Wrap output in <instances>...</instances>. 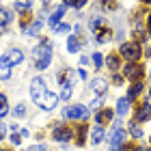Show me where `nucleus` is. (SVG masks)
I'll return each mask as SVG.
<instances>
[{"label":"nucleus","instance_id":"36","mask_svg":"<svg viewBox=\"0 0 151 151\" xmlns=\"http://www.w3.org/2000/svg\"><path fill=\"white\" fill-rule=\"evenodd\" d=\"M26 151H45V145H35V147H28Z\"/></svg>","mask_w":151,"mask_h":151},{"label":"nucleus","instance_id":"38","mask_svg":"<svg viewBox=\"0 0 151 151\" xmlns=\"http://www.w3.org/2000/svg\"><path fill=\"white\" fill-rule=\"evenodd\" d=\"M147 32H149V35H151V13H149V15H147Z\"/></svg>","mask_w":151,"mask_h":151},{"label":"nucleus","instance_id":"5","mask_svg":"<svg viewBox=\"0 0 151 151\" xmlns=\"http://www.w3.org/2000/svg\"><path fill=\"white\" fill-rule=\"evenodd\" d=\"M127 132L125 129H114L112 132V136H110V151H121L123 149V145H127Z\"/></svg>","mask_w":151,"mask_h":151},{"label":"nucleus","instance_id":"45","mask_svg":"<svg viewBox=\"0 0 151 151\" xmlns=\"http://www.w3.org/2000/svg\"><path fill=\"white\" fill-rule=\"evenodd\" d=\"M149 140H151V138H149Z\"/></svg>","mask_w":151,"mask_h":151},{"label":"nucleus","instance_id":"11","mask_svg":"<svg viewBox=\"0 0 151 151\" xmlns=\"http://www.w3.org/2000/svg\"><path fill=\"white\" fill-rule=\"evenodd\" d=\"M91 88H93V93L97 95V97H104V95H106V88H108V82H106L104 78H95L93 84H91Z\"/></svg>","mask_w":151,"mask_h":151},{"label":"nucleus","instance_id":"27","mask_svg":"<svg viewBox=\"0 0 151 151\" xmlns=\"http://www.w3.org/2000/svg\"><path fill=\"white\" fill-rule=\"evenodd\" d=\"M15 9L17 11H30V0H19V2H15Z\"/></svg>","mask_w":151,"mask_h":151},{"label":"nucleus","instance_id":"18","mask_svg":"<svg viewBox=\"0 0 151 151\" xmlns=\"http://www.w3.org/2000/svg\"><path fill=\"white\" fill-rule=\"evenodd\" d=\"M101 138H104V129H101L99 125L93 127V129H91V142H93V145H99Z\"/></svg>","mask_w":151,"mask_h":151},{"label":"nucleus","instance_id":"3","mask_svg":"<svg viewBox=\"0 0 151 151\" xmlns=\"http://www.w3.org/2000/svg\"><path fill=\"white\" fill-rule=\"evenodd\" d=\"M63 116H65V119H71V121H86V116H88V108H86V106H82V104H76V106L65 108Z\"/></svg>","mask_w":151,"mask_h":151},{"label":"nucleus","instance_id":"21","mask_svg":"<svg viewBox=\"0 0 151 151\" xmlns=\"http://www.w3.org/2000/svg\"><path fill=\"white\" fill-rule=\"evenodd\" d=\"M129 110V99L127 97H123V99H119V104H116V112H119L121 116H125V112Z\"/></svg>","mask_w":151,"mask_h":151},{"label":"nucleus","instance_id":"37","mask_svg":"<svg viewBox=\"0 0 151 151\" xmlns=\"http://www.w3.org/2000/svg\"><path fill=\"white\" fill-rule=\"evenodd\" d=\"M99 106H101V97H97V99H95L91 108H93V110H97V108H99Z\"/></svg>","mask_w":151,"mask_h":151},{"label":"nucleus","instance_id":"30","mask_svg":"<svg viewBox=\"0 0 151 151\" xmlns=\"http://www.w3.org/2000/svg\"><path fill=\"white\" fill-rule=\"evenodd\" d=\"M13 114H15V116H24V114H26L24 104H17V106H15V110H13Z\"/></svg>","mask_w":151,"mask_h":151},{"label":"nucleus","instance_id":"1","mask_svg":"<svg viewBox=\"0 0 151 151\" xmlns=\"http://www.w3.org/2000/svg\"><path fill=\"white\" fill-rule=\"evenodd\" d=\"M30 97L39 108H43V110H52V108L58 104V95L47 91L43 78H35L30 82Z\"/></svg>","mask_w":151,"mask_h":151},{"label":"nucleus","instance_id":"25","mask_svg":"<svg viewBox=\"0 0 151 151\" xmlns=\"http://www.w3.org/2000/svg\"><path fill=\"white\" fill-rule=\"evenodd\" d=\"M9 112V104H6V95L0 93V116H4Z\"/></svg>","mask_w":151,"mask_h":151},{"label":"nucleus","instance_id":"42","mask_svg":"<svg viewBox=\"0 0 151 151\" xmlns=\"http://www.w3.org/2000/svg\"><path fill=\"white\" fill-rule=\"evenodd\" d=\"M47 2H50V0H43V6H45V4H47Z\"/></svg>","mask_w":151,"mask_h":151},{"label":"nucleus","instance_id":"12","mask_svg":"<svg viewBox=\"0 0 151 151\" xmlns=\"http://www.w3.org/2000/svg\"><path fill=\"white\" fill-rule=\"evenodd\" d=\"M6 60H9V65H17V63H22L24 60V52L22 50H17V47H13V50L6 52Z\"/></svg>","mask_w":151,"mask_h":151},{"label":"nucleus","instance_id":"20","mask_svg":"<svg viewBox=\"0 0 151 151\" xmlns=\"http://www.w3.org/2000/svg\"><path fill=\"white\" fill-rule=\"evenodd\" d=\"M67 50H69L71 54H76L80 50V39L78 37H69V39H67Z\"/></svg>","mask_w":151,"mask_h":151},{"label":"nucleus","instance_id":"22","mask_svg":"<svg viewBox=\"0 0 151 151\" xmlns=\"http://www.w3.org/2000/svg\"><path fill=\"white\" fill-rule=\"evenodd\" d=\"M99 9H104V11H114V9H119V4H116L114 0H99Z\"/></svg>","mask_w":151,"mask_h":151},{"label":"nucleus","instance_id":"31","mask_svg":"<svg viewBox=\"0 0 151 151\" xmlns=\"http://www.w3.org/2000/svg\"><path fill=\"white\" fill-rule=\"evenodd\" d=\"M101 63H104V58H101V54H97V52H95V54H93V65H95V67H97V69H99V67H101Z\"/></svg>","mask_w":151,"mask_h":151},{"label":"nucleus","instance_id":"19","mask_svg":"<svg viewBox=\"0 0 151 151\" xmlns=\"http://www.w3.org/2000/svg\"><path fill=\"white\" fill-rule=\"evenodd\" d=\"M41 26H43V22H41V19H35V22H32V24H30L24 32H26V35H30V37H35L37 32L41 30Z\"/></svg>","mask_w":151,"mask_h":151},{"label":"nucleus","instance_id":"44","mask_svg":"<svg viewBox=\"0 0 151 151\" xmlns=\"http://www.w3.org/2000/svg\"><path fill=\"white\" fill-rule=\"evenodd\" d=\"M149 95H151V91H149Z\"/></svg>","mask_w":151,"mask_h":151},{"label":"nucleus","instance_id":"28","mask_svg":"<svg viewBox=\"0 0 151 151\" xmlns=\"http://www.w3.org/2000/svg\"><path fill=\"white\" fill-rule=\"evenodd\" d=\"M65 2L69 4V6H73V9H82V6H84L88 0H65Z\"/></svg>","mask_w":151,"mask_h":151},{"label":"nucleus","instance_id":"14","mask_svg":"<svg viewBox=\"0 0 151 151\" xmlns=\"http://www.w3.org/2000/svg\"><path fill=\"white\" fill-rule=\"evenodd\" d=\"M50 60H52V50L50 52H45V54H41V56L37 58V69L39 71H43L47 65H50Z\"/></svg>","mask_w":151,"mask_h":151},{"label":"nucleus","instance_id":"7","mask_svg":"<svg viewBox=\"0 0 151 151\" xmlns=\"http://www.w3.org/2000/svg\"><path fill=\"white\" fill-rule=\"evenodd\" d=\"M151 119V104L149 101H140L138 106H136V114H134V121L136 123H145Z\"/></svg>","mask_w":151,"mask_h":151},{"label":"nucleus","instance_id":"13","mask_svg":"<svg viewBox=\"0 0 151 151\" xmlns=\"http://www.w3.org/2000/svg\"><path fill=\"white\" fill-rule=\"evenodd\" d=\"M65 9H67V6L63 4V6H58V9H56V11H54L52 15H50V19H47V22H50V26H52V28H56V26H58V22H60V17L65 15Z\"/></svg>","mask_w":151,"mask_h":151},{"label":"nucleus","instance_id":"8","mask_svg":"<svg viewBox=\"0 0 151 151\" xmlns=\"http://www.w3.org/2000/svg\"><path fill=\"white\" fill-rule=\"evenodd\" d=\"M110 121H112V110H110V108H104V110H99L97 114H95V123H97L99 127L108 125Z\"/></svg>","mask_w":151,"mask_h":151},{"label":"nucleus","instance_id":"43","mask_svg":"<svg viewBox=\"0 0 151 151\" xmlns=\"http://www.w3.org/2000/svg\"><path fill=\"white\" fill-rule=\"evenodd\" d=\"M145 151H151V147H149V149H145Z\"/></svg>","mask_w":151,"mask_h":151},{"label":"nucleus","instance_id":"33","mask_svg":"<svg viewBox=\"0 0 151 151\" xmlns=\"http://www.w3.org/2000/svg\"><path fill=\"white\" fill-rule=\"evenodd\" d=\"M121 151H142L138 145H123V149Z\"/></svg>","mask_w":151,"mask_h":151},{"label":"nucleus","instance_id":"9","mask_svg":"<svg viewBox=\"0 0 151 151\" xmlns=\"http://www.w3.org/2000/svg\"><path fill=\"white\" fill-rule=\"evenodd\" d=\"M88 132H91V129H88V125H86V123H80V125H78V129H76V145H78V147H82V145H84V142H86V134Z\"/></svg>","mask_w":151,"mask_h":151},{"label":"nucleus","instance_id":"26","mask_svg":"<svg viewBox=\"0 0 151 151\" xmlns=\"http://www.w3.org/2000/svg\"><path fill=\"white\" fill-rule=\"evenodd\" d=\"M71 97V82H65L63 91H60V99H69Z\"/></svg>","mask_w":151,"mask_h":151},{"label":"nucleus","instance_id":"35","mask_svg":"<svg viewBox=\"0 0 151 151\" xmlns=\"http://www.w3.org/2000/svg\"><path fill=\"white\" fill-rule=\"evenodd\" d=\"M56 30H58V32H69V24H58Z\"/></svg>","mask_w":151,"mask_h":151},{"label":"nucleus","instance_id":"10","mask_svg":"<svg viewBox=\"0 0 151 151\" xmlns=\"http://www.w3.org/2000/svg\"><path fill=\"white\" fill-rule=\"evenodd\" d=\"M95 39L99 41V43H106V41H110L112 39V30L108 28L106 24H101L97 30H95Z\"/></svg>","mask_w":151,"mask_h":151},{"label":"nucleus","instance_id":"16","mask_svg":"<svg viewBox=\"0 0 151 151\" xmlns=\"http://www.w3.org/2000/svg\"><path fill=\"white\" fill-rule=\"evenodd\" d=\"M106 65L110 67L112 71L119 69V65H121V58H119V54H108V58H106Z\"/></svg>","mask_w":151,"mask_h":151},{"label":"nucleus","instance_id":"23","mask_svg":"<svg viewBox=\"0 0 151 151\" xmlns=\"http://www.w3.org/2000/svg\"><path fill=\"white\" fill-rule=\"evenodd\" d=\"M9 22H11V13L4 11V9H0V28H6Z\"/></svg>","mask_w":151,"mask_h":151},{"label":"nucleus","instance_id":"40","mask_svg":"<svg viewBox=\"0 0 151 151\" xmlns=\"http://www.w3.org/2000/svg\"><path fill=\"white\" fill-rule=\"evenodd\" d=\"M142 2H145V4H151V0H142Z\"/></svg>","mask_w":151,"mask_h":151},{"label":"nucleus","instance_id":"15","mask_svg":"<svg viewBox=\"0 0 151 151\" xmlns=\"http://www.w3.org/2000/svg\"><path fill=\"white\" fill-rule=\"evenodd\" d=\"M9 76H11V65H9V60H6L4 56L2 58H0V78H9Z\"/></svg>","mask_w":151,"mask_h":151},{"label":"nucleus","instance_id":"32","mask_svg":"<svg viewBox=\"0 0 151 151\" xmlns=\"http://www.w3.org/2000/svg\"><path fill=\"white\" fill-rule=\"evenodd\" d=\"M101 24H104V22H101V19H97V17H91V22H88V26H91L93 30H97Z\"/></svg>","mask_w":151,"mask_h":151},{"label":"nucleus","instance_id":"29","mask_svg":"<svg viewBox=\"0 0 151 151\" xmlns=\"http://www.w3.org/2000/svg\"><path fill=\"white\" fill-rule=\"evenodd\" d=\"M129 132H132V136H134V138H140V136H142L140 127L136 125V121H134V123H129Z\"/></svg>","mask_w":151,"mask_h":151},{"label":"nucleus","instance_id":"34","mask_svg":"<svg viewBox=\"0 0 151 151\" xmlns=\"http://www.w3.org/2000/svg\"><path fill=\"white\" fill-rule=\"evenodd\" d=\"M11 142H13V145H19V142H22V134H13L11 136Z\"/></svg>","mask_w":151,"mask_h":151},{"label":"nucleus","instance_id":"6","mask_svg":"<svg viewBox=\"0 0 151 151\" xmlns=\"http://www.w3.org/2000/svg\"><path fill=\"white\" fill-rule=\"evenodd\" d=\"M52 136H54V140H56V142H67V140L73 138V129L69 125H56V127H54V132H52Z\"/></svg>","mask_w":151,"mask_h":151},{"label":"nucleus","instance_id":"41","mask_svg":"<svg viewBox=\"0 0 151 151\" xmlns=\"http://www.w3.org/2000/svg\"><path fill=\"white\" fill-rule=\"evenodd\" d=\"M0 151H11V149H4V147H0Z\"/></svg>","mask_w":151,"mask_h":151},{"label":"nucleus","instance_id":"4","mask_svg":"<svg viewBox=\"0 0 151 151\" xmlns=\"http://www.w3.org/2000/svg\"><path fill=\"white\" fill-rule=\"evenodd\" d=\"M123 76H125L127 80H132V82H140L142 76H145V67L138 65V63H127L125 69H123Z\"/></svg>","mask_w":151,"mask_h":151},{"label":"nucleus","instance_id":"39","mask_svg":"<svg viewBox=\"0 0 151 151\" xmlns=\"http://www.w3.org/2000/svg\"><path fill=\"white\" fill-rule=\"evenodd\" d=\"M2 132H4V127H2V125H0V140H2Z\"/></svg>","mask_w":151,"mask_h":151},{"label":"nucleus","instance_id":"17","mask_svg":"<svg viewBox=\"0 0 151 151\" xmlns=\"http://www.w3.org/2000/svg\"><path fill=\"white\" fill-rule=\"evenodd\" d=\"M140 91H142V82H134V84H132V88L127 91V99H129V101H132V99H136V97L140 95Z\"/></svg>","mask_w":151,"mask_h":151},{"label":"nucleus","instance_id":"24","mask_svg":"<svg viewBox=\"0 0 151 151\" xmlns=\"http://www.w3.org/2000/svg\"><path fill=\"white\" fill-rule=\"evenodd\" d=\"M19 26H22V30H26L30 26V11L22 13V17H19Z\"/></svg>","mask_w":151,"mask_h":151},{"label":"nucleus","instance_id":"2","mask_svg":"<svg viewBox=\"0 0 151 151\" xmlns=\"http://www.w3.org/2000/svg\"><path fill=\"white\" fill-rule=\"evenodd\" d=\"M119 56L125 58L127 63H138V58L142 56V50H140V43L136 41H125L119 50Z\"/></svg>","mask_w":151,"mask_h":151}]
</instances>
